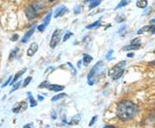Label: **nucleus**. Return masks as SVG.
Wrapping results in <instances>:
<instances>
[{
    "label": "nucleus",
    "instance_id": "obj_1",
    "mask_svg": "<svg viewBox=\"0 0 155 128\" xmlns=\"http://www.w3.org/2000/svg\"><path fill=\"white\" fill-rule=\"evenodd\" d=\"M137 110L138 107L133 101L128 100L122 101L117 107V116L122 120H128L134 117Z\"/></svg>",
    "mask_w": 155,
    "mask_h": 128
},
{
    "label": "nucleus",
    "instance_id": "obj_2",
    "mask_svg": "<svg viewBox=\"0 0 155 128\" xmlns=\"http://www.w3.org/2000/svg\"><path fill=\"white\" fill-rule=\"evenodd\" d=\"M126 65H127L126 61L119 62L109 71V76L114 80L120 78L124 72V68L126 66Z\"/></svg>",
    "mask_w": 155,
    "mask_h": 128
},
{
    "label": "nucleus",
    "instance_id": "obj_3",
    "mask_svg": "<svg viewBox=\"0 0 155 128\" xmlns=\"http://www.w3.org/2000/svg\"><path fill=\"white\" fill-rule=\"evenodd\" d=\"M103 66V61H99L95 65L93 68L91 70V72L88 74V84L90 85H93L94 84V78L95 76L99 72L100 67Z\"/></svg>",
    "mask_w": 155,
    "mask_h": 128
},
{
    "label": "nucleus",
    "instance_id": "obj_4",
    "mask_svg": "<svg viewBox=\"0 0 155 128\" xmlns=\"http://www.w3.org/2000/svg\"><path fill=\"white\" fill-rule=\"evenodd\" d=\"M61 35H62V30L61 29H56L52 34V37L50 40L49 46L51 48H55V46L58 45L59 41L61 40Z\"/></svg>",
    "mask_w": 155,
    "mask_h": 128
},
{
    "label": "nucleus",
    "instance_id": "obj_5",
    "mask_svg": "<svg viewBox=\"0 0 155 128\" xmlns=\"http://www.w3.org/2000/svg\"><path fill=\"white\" fill-rule=\"evenodd\" d=\"M25 14H26V17L29 20H32L35 17H36V14H37V8L35 7L34 5H32L27 6V8L25 9Z\"/></svg>",
    "mask_w": 155,
    "mask_h": 128
},
{
    "label": "nucleus",
    "instance_id": "obj_6",
    "mask_svg": "<svg viewBox=\"0 0 155 128\" xmlns=\"http://www.w3.org/2000/svg\"><path fill=\"white\" fill-rule=\"evenodd\" d=\"M38 44L36 42H32L29 47H28V51H27V55L28 57H32L35 54V53L38 51Z\"/></svg>",
    "mask_w": 155,
    "mask_h": 128
},
{
    "label": "nucleus",
    "instance_id": "obj_7",
    "mask_svg": "<svg viewBox=\"0 0 155 128\" xmlns=\"http://www.w3.org/2000/svg\"><path fill=\"white\" fill-rule=\"evenodd\" d=\"M67 12H68V9H67L66 6H60V7H58V8L56 9L54 17L57 18V17H61V16L65 15Z\"/></svg>",
    "mask_w": 155,
    "mask_h": 128
},
{
    "label": "nucleus",
    "instance_id": "obj_8",
    "mask_svg": "<svg viewBox=\"0 0 155 128\" xmlns=\"http://www.w3.org/2000/svg\"><path fill=\"white\" fill-rule=\"evenodd\" d=\"M35 27H32V28H30L28 32L26 33V34H24V36L22 37V42H23V43H26V42L28 41V40H29V38L32 36V34H34V32H35Z\"/></svg>",
    "mask_w": 155,
    "mask_h": 128
},
{
    "label": "nucleus",
    "instance_id": "obj_9",
    "mask_svg": "<svg viewBox=\"0 0 155 128\" xmlns=\"http://www.w3.org/2000/svg\"><path fill=\"white\" fill-rule=\"evenodd\" d=\"M47 88L50 90H52V91H61L62 89H65V87L64 86H62V85H57V84H48V86H47Z\"/></svg>",
    "mask_w": 155,
    "mask_h": 128
},
{
    "label": "nucleus",
    "instance_id": "obj_10",
    "mask_svg": "<svg viewBox=\"0 0 155 128\" xmlns=\"http://www.w3.org/2000/svg\"><path fill=\"white\" fill-rule=\"evenodd\" d=\"M92 59H93V58L91 57V55H89V54H84L83 57V63H84V66H88L89 65H90V63L92 61Z\"/></svg>",
    "mask_w": 155,
    "mask_h": 128
},
{
    "label": "nucleus",
    "instance_id": "obj_11",
    "mask_svg": "<svg viewBox=\"0 0 155 128\" xmlns=\"http://www.w3.org/2000/svg\"><path fill=\"white\" fill-rule=\"evenodd\" d=\"M26 108H27V104H26V102H25V101H22V102H20L19 106L13 109V112H14V113H18V112H20L21 110L24 111Z\"/></svg>",
    "mask_w": 155,
    "mask_h": 128
},
{
    "label": "nucleus",
    "instance_id": "obj_12",
    "mask_svg": "<svg viewBox=\"0 0 155 128\" xmlns=\"http://www.w3.org/2000/svg\"><path fill=\"white\" fill-rule=\"evenodd\" d=\"M147 0H138L136 3V6L138 8H141V9H145L147 6Z\"/></svg>",
    "mask_w": 155,
    "mask_h": 128
},
{
    "label": "nucleus",
    "instance_id": "obj_13",
    "mask_svg": "<svg viewBox=\"0 0 155 128\" xmlns=\"http://www.w3.org/2000/svg\"><path fill=\"white\" fill-rule=\"evenodd\" d=\"M26 71H27L26 69H23V70H21V71H19V72H18L17 74H16V76L14 77V79H13V81H12V82L11 83V85H12V84H14V83H16V81H17V79L20 78V77L22 76V74H24V73L26 72Z\"/></svg>",
    "mask_w": 155,
    "mask_h": 128
},
{
    "label": "nucleus",
    "instance_id": "obj_14",
    "mask_svg": "<svg viewBox=\"0 0 155 128\" xmlns=\"http://www.w3.org/2000/svg\"><path fill=\"white\" fill-rule=\"evenodd\" d=\"M100 23H101V21L100 20H97V21H96L93 23H91V24H90V25H87L86 26V28L87 29H91V28H98L100 26Z\"/></svg>",
    "mask_w": 155,
    "mask_h": 128
},
{
    "label": "nucleus",
    "instance_id": "obj_15",
    "mask_svg": "<svg viewBox=\"0 0 155 128\" xmlns=\"http://www.w3.org/2000/svg\"><path fill=\"white\" fill-rule=\"evenodd\" d=\"M140 47V44H136V45H129V46H126L124 49L126 51H130V50H137V49H139Z\"/></svg>",
    "mask_w": 155,
    "mask_h": 128
},
{
    "label": "nucleus",
    "instance_id": "obj_16",
    "mask_svg": "<svg viewBox=\"0 0 155 128\" xmlns=\"http://www.w3.org/2000/svg\"><path fill=\"white\" fill-rule=\"evenodd\" d=\"M51 17H52V12L48 13V14L45 17L44 19H43V24H44L46 27L49 24L50 20H51Z\"/></svg>",
    "mask_w": 155,
    "mask_h": 128
},
{
    "label": "nucleus",
    "instance_id": "obj_17",
    "mask_svg": "<svg viewBox=\"0 0 155 128\" xmlns=\"http://www.w3.org/2000/svg\"><path fill=\"white\" fill-rule=\"evenodd\" d=\"M81 118H80V115H76L74 117L72 118V120L70 121V125H78L79 121H80Z\"/></svg>",
    "mask_w": 155,
    "mask_h": 128
},
{
    "label": "nucleus",
    "instance_id": "obj_18",
    "mask_svg": "<svg viewBox=\"0 0 155 128\" xmlns=\"http://www.w3.org/2000/svg\"><path fill=\"white\" fill-rule=\"evenodd\" d=\"M151 28H152V26H145V27L141 28L140 29H139L137 34H141L145 33V32H149Z\"/></svg>",
    "mask_w": 155,
    "mask_h": 128
},
{
    "label": "nucleus",
    "instance_id": "obj_19",
    "mask_svg": "<svg viewBox=\"0 0 155 128\" xmlns=\"http://www.w3.org/2000/svg\"><path fill=\"white\" fill-rule=\"evenodd\" d=\"M101 4V0H93L92 2H91V5H90V10H91V9H93L95 7H97V6H98Z\"/></svg>",
    "mask_w": 155,
    "mask_h": 128
},
{
    "label": "nucleus",
    "instance_id": "obj_20",
    "mask_svg": "<svg viewBox=\"0 0 155 128\" xmlns=\"http://www.w3.org/2000/svg\"><path fill=\"white\" fill-rule=\"evenodd\" d=\"M128 3H129V0H121V2L116 7V10L119 9V8H122L123 6H126Z\"/></svg>",
    "mask_w": 155,
    "mask_h": 128
},
{
    "label": "nucleus",
    "instance_id": "obj_21",
    "mask_svg": "<svg viewBox=\"0 0 155 128\" xmlns=\"http://www.w3.org/2000/svg\"><path fill=\"white\" fill-rule=\"evenodd\" d=\"M28 98H29V100H30V107H35V106H36L37 105V103H36V101L33 98V96H32V95H31V93H28Z\"/></svg>",
    "mask_w": 155,
    "mask_h": 128
},
{
    "label": "nucleus",
    "instance_id": "obj_22",
    "mask_svg": "<svg viewBox=\"0 0 155 128\" xmlns=\"http://www.w3.org/2000/svg\"><path fill=\"white\" fill-rule=\"evenodd\" d=\"M66 94H64V93H62V94H59V95H55V96H54L53 98H52V101H58L61 99V98H63V97H65L66 96Z\"/></svg>",
    "mask_w": 155,
    "mask_h": 128
},
{
    "label": "nucleus",
    "instance_id": "obj_23",
    "mask_svg": "<svg viewBox=\"0 0 155 128\" xmlns=\"http://www.w3.org/2000/svg\"><path fill=\"white\" fill-rule=\"evenodd\" d=\"M17 52H18V48H17V49H15V50H13L11 52V54H10V57H9V60H12L13 59V58L17 55Z\"/></svg>",
    "mask_w": 155,
    "mask_h": 128
},
{
    "label": "nucleus",
    "instance_id": "obj_24",
    "mask_svg": "<svg viewBox=\"0 0 155 128\" xmlns=\"http://www.w3.org/2000/svg\"><path fill=\"white\" fill-rule=\"evenodd\" d=\"M31 79H32V78H31V77H28V78L24 80V82H23V85H22V86H23V87H27L28 84H29V83H30Z\"/></svg>",
    "mask_w": 155,
    "mask_h": 128
},
{
    "label": "nucleus",
    "instance_id": "obj_25",
    "mask_svg": "<svg viewBox=\"0 0 155 128\" xmlns=\"http://www.w3.org/2000/svg\"><path fill=\"white\" fill-rule=\"evenodd\" d=\"M72 34H73L70 33V32H68V33H67L66 34H64V37H63V41H64V42H66L67 40L69 39V38L72 36Z\"/></svg>",
    "mask_w": 155,
    "mask_h": 128
},
{
    "label": "nucleus",
    "instance_id": "obj_26",
    "mask_svg": "<svg viewBox=\"0 0 155 128\" xmlns=\"http://www.w3.org/2000/svg\"><path fill=\"white\" fill-rule=\"evenodd\" d=\"M20 84H21V82H17V84H15L13 87H12V89L11 90V93H12V92H14L15 90H17L18 88H19V86H20Z\"/></svg>",
    "mask_w": 155,
    "mask_h": 128
},
{
    "label": "nucleus",
    "instance_id": "obj_27",
    "mask_svg": "<svg viewBox=\"0 0 155 128\" xmlns=\"http://www.w3.org/2000/svg\"><path fill=\"white\" fill-rule=\"evenodd\" d=\"M97 116H93L92 119H91V120L90 121V124H89V126H93L96 122V120H97Z\"/></svg>",
    "mask_w": 155,
    "mask_h": 128
},
{
    "label": "nucleus",
    "instance_id": "obj_28",
    "mask_svg": "<svg viewBox=\"0 0 155 128\" xmlns=\"http://www.w3.org/2000/svg\"><path fill=\"white\" fill-rule=\"evenodd\" d=\"M45 28H46V26H45L44 24H41V25H39L38 27H37V29H38L39 31L42 32V31L45 30Z\"/></svg>",
    "mask_w": 155,
    "mask_h": 128
},
{
    "label": "nucleus",
    "instance_id": "obj_29",
    "mask_svg": "<svg viewBox=\"0 0 155 128\" xmlns=\"http://www.w3.org/2000/svg\"><path fill=\"white\" fill-rule=\"evenodd\" d=\"M113 53H114V51L113 50L109 51V52H108V53H107V55H106V59H110L111 56H112V54H113Z\"/></svg>",
    "mask_w": 155,
    "mask_h": 128
},
{
    "label": "nucleus",
    "instance_id": "obj_30",
    "mask_svg": "<svg viewBox=\"0 0 155 128\" xmlns=\"http://www.w3.org/2000/svg\"><path fill=\"white\" fill-rule=\"evenodd\" d=\"M140 40L139 39V38H135V39H134L133 40L131 41V44H133V45L140 44Z\"/></svg>",
    "mask_w": 155,
    "mask_h": 128
},
{
    "label": "nucleus",
    "instance_id": "obj_31",
    "mask_svg": "<svg viewBox=\"0 0 155 128\" xmlns=\"http://www.w3.org/2000/svg\"><path fill=\"white\" fill-rule=\"evenodd\" d=\"M67 65H68V66H70V68L72 70V72H73V75H75V74H76V71H75V69H74L73 66H72L71 63H69V62H67Z\"/></svg>",
    "mask_w": 155,
    "mask_h": 128
},
{
    "label": "nucleus",
    "instance_id": "obj_32",
    "mask_svg": "<svg viewBox=\"0 0 155 128\" xmlns=\"http://www.w3.org/2000/svg\"><path fill=\"white\" fill-rule=\"evenodd\" d=\"M11 79H12V77H10V78H9V79H8V80H7V81H6L5 83V84H3V88H5V86H7V85H8V84H9V83H11Z\"/></svg>",
    "mask_w": 155,
    "mask_h": 128
},
{
    "label": "nucleus",
    "instance_id": "obj_33",
    "mask_svg": "<svg viewBox=\"0 0 155 128\" xmlns=\"http://www.w3.org/2000/svg\"><path fill=\"white\" fill-rule=\"evenodd\" d=\"M80 12V6H76L74 9V13L75 14H78Z\"/></svg>",
    "mask_w": 155,
    "mask_h": 128
},
{
    "label": "nucleus",
    "instance_id": "obj_34",
    "mask_svg": "<svg viewBox=\"0 0 155 128\" xmlns=\"http://www.w3.org/2000/svg\"><path fill=\"white\" fill-rule=\"evenodd\" d=\"M18 37H19V36H18V34H13V36L11 37V40H12V41H15V40H17L18 39Z\"/></svg>",
    "mask_w": 155,
    "mask_h": 128
},
{
    "label": "nucleus",
    "instance_id": "obj_35",
    "mask_svg": "<svg viewBox=\"0 0 155 128\" xmlns=\"http://www.w3.org/2000/svg\"><path fill=\"white\" fill-rule=\"evenodd\" d=\"M149 32L152 34H155V27L154 26H152V28H151V29H150Z\"/></svg>",
    "mask_w": 155,
    "mask_h": 128
},
{
    "label": "nucleus",
    "instance_id": "obj_36",
    "mask_svg": "<svg viewBox=\"0 0 155 128\" xmlns=\"http://www.w3.org/2000/svg\"><path fill=\"white\" fill-rule=\"evenodd\" d=\"M37 98H38V100H39V101H41L44 100V98H43V97H42L41 95H39L38 96H37Z\"/></svg>",
    "mask_w": 155,
    "mask_h": 128
},
{
    "label": "nucleus",
    "instance_id": "obj_37",
    "mask_svg": "<svg viewBox=\"0 0 155 128\" xmlns=\"http://www.w3.org/2000/svg\"><path fill=\"white\" fill-rule=\"evenodd\" d=\"M134 53H130L127 54V57H128V58H132V57H134Z\"/></svg>",
    "mask_w": 155,
    "mask_h": 128
},
{
    "label": "nucleus",
    "instance_id": "obj_38",
    "mask_svg": "<svg viewBox=\"0 0 155 128\" xmlns=\"http://www.w3.org/2000/svg\"><path fill=\"white\" fill-rule=\"evenodd\" d=\"M104 128H116L115 126H104Z\"/></svg>",
    "mask_w": 155,
    "mask_h": 128
},
{
    "label": "nucleus",
    "instance_id": "obj_39",
    "mask_svg": "<svg viewBox=\"0 0 155 128\" xmlns=\"http://www.w3.org/2000/svg\"><path fill=\"white\" fill-rule=\"evenodd\" d=\"M124 28H125V26H122V28H121V29L119 30V32H122V31L123 30V29H124Z\"/></svg>",
    "mask_w": 155,
    "mask_h": 128
},
{
    "label": "nucleus",
    "instance_id": "obj_40",
    "mask_svg": "<svg viewBox=\"0 0 155 128\" xmlns=\"http://www.w3.org/2000/svg\"><path fill=\"white\" fill-rule=\"evenodd\" d=\"M80 62H81V61H79V62H78V68L80 67V64H81Z\"/></svg>",
    "mask_w": 155,
    "mask_h": 128
},
{
    "label": "nucleus",
    "instance_id": "obj_41",
    "mask_svg": "<svg viewBox=\"0 0 155 128\" xmlns=\"http://www.w3.org/2000/svg\"><path fill=\"white\" fill-rule=\"evenodd\" d=\"M151 23H155V19L154 20L153 19V20H152V22H151Z\"/></svg>",
    "mask_w": 155,
    "mask_h": 128
},
{
    "label": "nucleus",
    "instance_id": "obj_42",
    "mask_svg": "<svg viewBox=\"0 0 155 128\" xmlns=\"http://www.w3.org/2000/svg\"><path fill=\"white\" fill-rule=\"evenodd\" d=\"M93 0H85V2H92Z\"/></svg>",
    "mask_w": 155,
    "mask_h": 128
},
{
    "label": "nucleus",
    "instance_id": "obj_43",
    "mask_svg": "<svg viewBox=\"0 0 155 128\" xmlns=\"http://www.w3.org/2000/svg\"><path fill=\"white\" fill-rule=\"evenodd\" d=\"M152 64H153V65H154V66H155V61H154V62H153Z\"/></svg>",
    "mask_w": 155,
    "mask_h": 128
},
{
    "label": "nucleus",
    "instance_id": "obj_44",
    "mask_svg": "<svg viewBox=\"0 0 155 128\" xmlns=\"http://www.w3.org/2000/svg\"><path fill=\"white\" fill-rule=\"evenodd\" d=\"M50 2H54V0H49Z\"/></svg>",
    "mask_w": 155,
    "mask_h": 128
},
{
    "label": "nucleus",
    "instance_id": "obj_45",
    "mask_svg": "<svg viewBox=\"0 0 155 128\" xmlns=\"http://www.w3.org/2000/svg\"><path fill=\"white\" fill-rule=\"evenodd\" d=\"M154 53H155V51H154Z\"/></svg>",
    "mask_w": 155,
    "mask_h": 128
}]
</instances>
